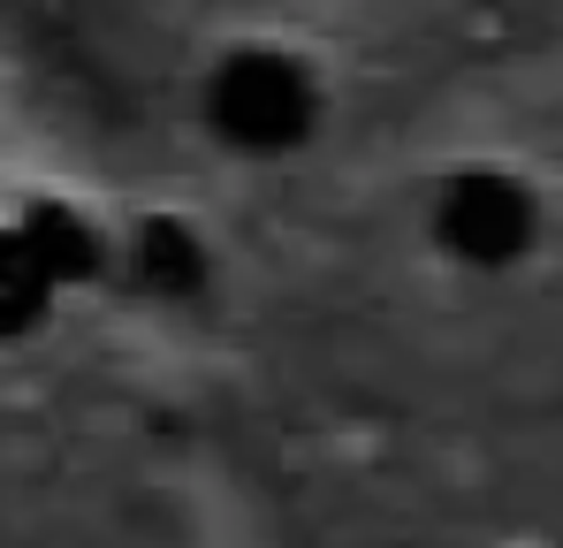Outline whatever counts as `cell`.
<instances>
[{
	"mask_svg": "<svg viewBox=\"0 0 563 548\" xmlns=\"http://www.w3.org/2000/svg\"><path fill=\"white\" fill-rule=\"evenodd\" d=\"M312 8H358V0H312Z\"/></svg>",
	"mask_w": 563,
	"mask_h": 548,
	"instance_id": "1",
	"label": "cell"
}]
</instances>
